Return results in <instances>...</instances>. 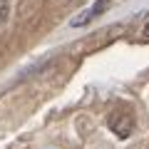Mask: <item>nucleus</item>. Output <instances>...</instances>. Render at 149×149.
Instances as JSON below:
<instances>
[{
    "label": "nucleus",
    "mask_w": 149,
    "mask_h": 149,
    "mask_svg": "<svg viewBox=\"0 0 149 149\" xmlns=\"http://www.w3.org/2000/svg\"><path fill=\"white\" fill-rule=\"evenodd\" d=\"M8 15H10V5H8V0H0V25L8 20Z\"/></svg>",
    "instance_id": "4"
},
{
    "label": "nucleus",
    "mask_w": 149,
    "mask_h": 149,
    "mask_svg": "<svg viewBox=\"0 0 149 149\" xmlns=\"http://www.w3.org/2000/svg\"><path fill=\"white\" fill-rule=\"evenodd\" d=\"M112 3H114V0H95V5H92V8H87L85 13H80L77 17H72V27H85V25H90L95 17H100L102 13L109 10Z\"/></svg>",
    "instance_id": "1"
},
{
    "label": "nucleus",
    "mask_w": 149,
    "mask_h": 149,
    "mask_svg": "<svg viewBox=\"0 0 149 149\" xmlns=\"http://www.w3.org/2000/svg\"><path fill=\"white\" fill-rule=\"evenodd\" d=\"M137 40L139 42H149V13H147V17H144V25H142V30H139Z\"/></svg>",
    "instance_id": "3"
},
{
    "label": "nucleus",
    "mask_w": 149,
    "mask_h": 149,
    "mask_svg": "<svg viewBox=\"0 0 149 149\" xmlns=\"http://www.w3.org/2000/svg\"><path fill=\"white\" fill-rule=\"evenodd\" d=\"M109 127H112V132L117 134V137H129V132H132V127H134V119H132V114H112L109 117Z\"/></svg>",
    "instance_id": "2"
}]
</instances>
